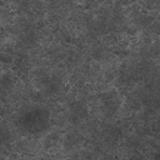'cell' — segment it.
<instances>
[{
  "instance_id": "obj_1",
  "label": "cell",
  "mask_w": 160,
  "mask_h": 160,
  "mask_svg": "<svg viewBox=\"0 0 160 160\" xmlns=\"http://www.w3.org/2000/svg\"><path fill=\"white\" fill-rule=\"evenodd\" d=\"M70 111H71V115L76 119V120H81L84 118L88 116V109L86 106L80 102V101H74L71 102L70 105Z\"/></svg>"
},
{
  "instance_id": "obj_2",
  "label": "cell",
  "mask_w": 160,
  "mask_h": 160,
  "mask_svg": "<svg viewBox=\"0 0 160 160\" xmlns=\"http://www.w3.org/2000/svg\"><path fill=\"white\" fill-rule=\"evenodd\" d=\"M159 85H160V80H159Z\"/></svg>"
}]
</instances>
